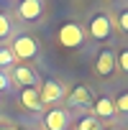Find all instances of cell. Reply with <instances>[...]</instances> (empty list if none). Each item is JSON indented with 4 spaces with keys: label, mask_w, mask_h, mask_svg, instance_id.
<instances>
[{
    "label": "cell",
    "mask_w": 128,
    "mask_h": 130,
    "mask_svg": "<svg viewBox=\"0 0 128 130\" xmlns=\"http://www.w3.org/2000/svg\"><path fill=\"white\" fill-rule=\"evenodd\" d=\"M56 38H59L61 46H67V48H80L85 43V31L80 28V23H61Z\"/></svg>",
    "instance_id": "6da1fadb"
},
{
    "label": "cell",
    "mask_w": 128,
    "mask_h": 130,
    "mask_svg": "<svg viewBox=\"0 0 128 130\" xmlns=\"http://www.w3.org/2000/svg\"><path fill=\"white\" fill-rule=\"evenodd\" d=\"M8 51L13 54V59L28 61V59H33V56L39 54V41H36L33 36H18V38L13 41V48H8Z\"/></svg>",
    "instance_id": "7a4b0ae2"
},
{
    "label": "cell",
    "mask_w": 128,
    "mask_h": 130,
    "mask_svg": "<svg viewBox=\"0 0 128 130\" xmlns=\"http://www.w3.org/2000/svg\"><path fill=\"white\" fill-rule=\"evenodd\" d=\"M90 36L95 41H108L113 36V21L105 15V13H95L90 18Z\"/></svg>",
    "instance_id": "3957f363"
},
{
    "label": "cell",
    "mask_w": 128,
    "mask_h": 130,
    "mask_svg": "<svg viewBox=\"0 0 128 130\" xmlns=\"http://www.w3.org/2000/svg\"><path fill=\"white\" fill-rule=\"evenodd\" d=\"M61 97H64V84L56 82V79H46V82L41 84V89H39L41 105H56Z\"/></svg>",
    "instance_id": "277c9868"
},
{
    "label": "cell",
    "mask_w": 128,
    "mask_h": 130,
    "mask_svg": "<svg viewBox=\"0 0 128 130\" xmlns=\"http://www.w3.org/2000/svg\"><path fill=\"white\" fill-rule=\"evenodd\" d=\"M95 72H97L100 77H110V74L115 72V51L103 48V51L97 54V59H95Z\"/></svg>",
    "instance_id": "5b68a950"
},
{
    "label": "cell",
    "mask_w": 128,
    "mask_h": 130,
    "mask_svg": "<svg viewBox=\"0 0 128 130\" xmlns=\"http://www.w3.org/2000/svg\"><path fill=\"white\" fill-rule=\"evenodd\" d=\"M44 125H46V130H67V125H69L67 110H59V107L49 110L44 115Z\"/></svg>",
    "instance_id": "8992f818"
},
{
    "label": "cell",
    "mask_w": 128,
    "mask_h": 130,
    "mask_svg": "<svg viewBox=\"0 0 128 130\" xmlns=\"http://www.w3.org/2000/svg\"><path fill=\"white\" fill-rule=\"evenodd\" d=\"M44 13V0H21L18 3V15L23 21H39Z\"/></svg>",
    "instance_id": "52a82bcc"
},
{
    "label": "cell",
    "mask_w": 128,
    "mask_h": 130,
    "mask_svg": "<svg viewBox=\"0 0 128 130\" xmlns=\"http://www.w3.org/2000/svg\"><path fill=\"white\" fill-rule=\"evenodd\" d=\"M69 105L72 107H90L92 105V92L82 84H77L72 92H69Z\"/></svg>",
    "instance_id": "ba28073f"
},
{
    "label": "cell",
    "mask_w": 128,
    "mask_h": 130,
    "mask_svg": "<svg viewBox=\"0 0 128 130\" xmlns=\"http://www.w3.org/2000/svg\"><path fill=\"white\" fill-rule=\"evenodd\" d=\"M21 105H23L26 110H33V112H41V110H44V105H41V100H39V89H33V87L21 89Z\"/></svg>",
    "instance_id": "9c48e42d"
},
{
    "label": "cell",
    "mask_w": 128,
    "mask_h": 130,
    "mask_svg": "<svg viewBox=\"0 0 128 130\" xmlns=\"http://www.w3.org/2000/svg\"><path fill=\"white\" fill-rule=\"evenodd\" d=\"M115 105H113V100L110 97H100L97 102H95V120L97 117H103V120H110V117H115Z\"/></svg>",
    "instance_id": "30bf717a"
},
{
    "label": "cell",
    "mask_w": 128,
    "mask_h": 130,
    "mask_svg": "<svg viewBox=\"0 0 128 130\" xmlns=\"http://www.w3.org/2000/svg\"><path fill=\"white\" fill-rule=\"evenodd\" d=\"M10 82H16V84H21V87L26 89V87H33L36 74H33L28 67H16V69H13V79H10Z\"/></svg>",
    "instance_id": "8fae6325"
},
{
    "label": "cell",
    "mask_w": 128,
    "mask_h": 130,
    "mask_svg": "<svg viewBox=\"0 0 128 130\" xmlns=\"http://www.w3.org/2000/svg\"><path fill=\"white\" fill-rule=\"evenodd\" d=\"M10 31H13V21H10V15L0 13V41L8 38V36H10Z\"/></svg>",
    "instance_id": "7c38bea8"
},
{
    "label": "cell",
    "mask_w": 128,
    "mask_h": 130,
    "mask_svg": "<svg viewBox=\"0 0 128 130\" xmlns=\"http://www.w3.org/2000/svg\"><path fill=\"white\" fill-rule=\"evenodd\" d=\"M74 130H103V127H100V122H97L95 117H82V120L74 125Z\"/></svg>",
    "instance_id": "4fadbf2b"
},
{
    "label": "cell",
    "mask_w": 128,
    "mask_h": 130,
    "mask_svg": "<svg viewBox=\"0 0 128 130\" xmlns=\"http://www.w3.org/2000/svg\"><path fill=\"white\" fill-rule=\"evenodd\" d=\"M13 54L8 51V48H0V69H8V67H13Z\"/></svg>",
    "instance_id": "5bb4252c"
},
{
    "label": "cell",
    "mask_w": 128,
    "mask_h": 130,
    "mask_svg": "<svg viewBox=\"0 0 128 130\" xmlns=\"http://www.w3.org/2000/svg\"><path fill=\"white\" fill-rule=\"evenodd\" d=\"M115 67H120V69L128 74V48H123V51L118 54V59H115Z\"/></svg>",
    "instance_id": "9a60e30c"
},
{
    "label": "cell",
    "mask_w": 128,
    "mask_h": 130,
    "mask_svg": "<svg viewBox=\"0 0 128 130\" xmlns=\"http://www.w3.org/2000/svg\"><path fill=\"white\" fill-rule=\"evenodd\" d=\"M118 28H120L123 33H128V8H123V10L118 13Z\"/></svg>",
    "instance_id": "2e32d148"
},
{
    "label": "cell",
    "mask_w": 128,
    "mask_h": 130,
    "mask_svg": "<svg viewBox=\"0 0 128 130\" xmlns=\"http://www.w3.org/2000/svg\"><path fill=\"white\" fill-rule=\"evenodd\" d=\"M113 105H115V110H120V112H125V115H128V92H123Z\"/></svg>",
    "instance_id": "e0dca14e"
},
{
    "label": "cell",
    "mask_w": 128,
    "mask_h": 130,
    "mask_svg": "<svg viewBox=\"0 0 128 130\" xmlns=\"http://www.w3.org/2000/svg\"><path fill=\"white\" fill-rule=\"evenodd\" d=\"M10 89V77L5 72H0V92H8Z\"/></svg>",
    "instance_id": "ac0fdd59"
},
{
    "label": "cell",
    "mask_w": 128,
    "mask_h": 130,
    "mask_svg": "<svg viewBox=\"0 0 128 130\" xmlns=\"http://www.w3.org/2000/svg\"><path fill=\"white\" fill-rule=\"evenodd\" d=\"M0 130H16V127H10V125H0Z\"/></svg>",
    "instance_id": "d6986e66"
},
{
    "label": "cell",
    "mask_w": 128,
    "mask_h": 130,
    "mask_svg": "<svg viewBox=\"0 0 128 130\" xmlns=\"http://www.w3.org/2000/svg\"><path fill=\"white\" fill-rule=\"evenodd\" d=\"M110 130H115V127H110Z\"/></svg>",
    "instance_id": "ffe728a7"
}]
</instances>
